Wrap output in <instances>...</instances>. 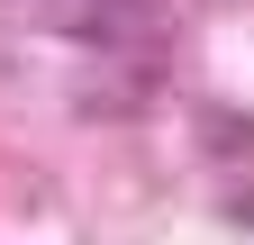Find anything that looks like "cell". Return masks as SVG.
Returning <instances> with one entry per match:
<instances>
[{
  "label": "cell",
  "instance_id": "obj_1",
  "mask_svg": "<svg viewBox=\"0 0 254 245\" xmlns=\"http://www.w3.org/2000/svg\"><path fill=\"white\" fill-rule=\"evenodd\" d=\"M9 18L27 27H55L73 46H100V55H145L154 46V0H0Z\"/></svg>",
  "mask_w": 254,
  "mask_h": 245
}]
</instances>
